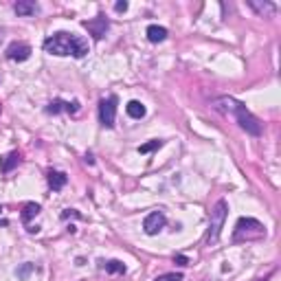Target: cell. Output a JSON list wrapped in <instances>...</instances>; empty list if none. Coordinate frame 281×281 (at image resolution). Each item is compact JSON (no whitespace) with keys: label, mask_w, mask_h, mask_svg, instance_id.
I'll return each mask as SVG.
<instances>
[{"label":"cell","mask_w":281,"mask_h":281,"mask_svg":"<svg viewBox=\"0 0 281 281\" xmlns=\"http://www.w3.org/2000/svg\"><path fill=\"white\" fill-rule=\"evenodd\" d=\"M44 51L51 55H57V57H66V55H73V57H84L88 55V40L79 38L75 33H66V31H60V33H53L44 40Z\"/></svg>","instance_id":"1"},{"label":"cell","mask_w":281,"mask_h":281,"mask_svg":"<svg viewBox=\"0 0 281 281\" xmlns=\"http://www.w3.org/2000/svg\"><path fill=\"white\" fill-rule=\"evenodd\" d=\"M213 108L218 110V112L222 114H233L235 119H238L240 123V128L246 132V134L250 136H260L262 134V123L260 119L250 112V110L244 106V103H240L238 99H233V97H220L213 101Z\"/></svg>","instance_id":"2"},{"label":"cell","mask_w":281,"mask_h":281,"mask_svg":"<svg viewBox=\"0 0 281 281\" xmlns=\"http://www.w3.org/2000/svg\"><path fill=\"white\" fill-rule=\"evenodd\" d=\"M266 235V228L260 220L255 218H240L235 224V233H233V242H253V240H262Z\"/></svg>","instance_id":"3"},{"label":"cell","mask_w":281,"mask_h":281,"mask_svg":"<svg viewBox=\"0 0 281 281\" xmlns=\"http://www.w3.org/2000/svg\"><path fill=\"white\" fill-rule=\"evenodd\" d=\"M226 211H228V204L226 200H218L216 206L211 209V220H209V233H206V244L213 246L218 240H220V233H222V226H224V220H226Z\"/></svg>","instance_id":"4"},{"label":"cell","mask_w":281,"mask_h":281,"mask_svg":"<svg viewBox=\"0 0 281 281\" xmlns=\"http://www.w3.org/2000/svg\"><path fill=\"white\" fill-rule=\"evenodd\" d=\"M116 103L119 99L114 95H110L108 99L99 101V121L103 128H114V119H116Z\"/></svg>","instance_id":"5"},{"label":"cell","mask_w":281,"mask_h":281,"mask_svg":"<svg viewBox=\"0 0 281 281\" xmlns=\"http://www.w3.org/2000/svg\"><path fill=\"white\" fill-rule=\"evenodd\" d=\"M81 27H84L95 40H103L106 38V33H108V29H110V20L106 16H97L92 20H84L81 22Z\"/></svg>","instance_id":"6"},{"label":"cell","mask_w":281,"mask_h":281,"mask_svg":"<svg viewBox=\"0 0 281 281\" xmlns=\"http://www.w3.org/2000/svg\"><path fill=\"white\" fill-rule=\"evenodd\" d=\"M31 53L33 51L27 42H11L7 46V60H11V62H27L31 57Z\"/></svg>","instance_id":"7"},{"label":"cell","mask_w":281,"mask_h":281,"mask_svg":"<svg viewBox=\"0 0 281 281\" xmlns=\"http://www.w3.org/2000/svg\"><path fill=\"white\" fill-rule=\"evenodd\" d=\"M165 224H167L165 213H162V211H152L150 216L145 218L143 228H145V233H147V235H156L158 231H162V228H165Z\"/></svg>","instance_id":"8"},{"label":"cell","mask_w":281,"mask_h":281,"mask_svg":"<svg viewBox=\"0 0 281 281\" xmlns=\"http://www.w3.org/2000/svg\"><path fill=\"white\" fill-rule=\"evenodd\" d=\"M46 112L49 114H60V112H68V114H75L79 112V101H62V99H53L46 106Z\"/></svg>","instance_id":"9"},{"label":"cell","mask_w":281,"mask_h":281,"mask_svg":"<svg viewBox=\"0 0 281 281\" xmlns=\"http://www.w3.org/2000/svg\"><path fill=\"white\" fill-rule=\"evenodd\" d=\"M248 5H250V9H255L257 11V16H262V18H272L277 13V7L268 3V0H248Z\"/></svg>","instance_id":"10"},{"label":"cell","mask_w":281,"mask_h":281,"mask_svg":"<svg viewBox=\"0 0 281 281\" xmlns=\"http://www.w3.org/2000/svg\"><path fill=\"white\" fill-rule=\"evenodd\" d=\"M46 180H49V187L53 191H60L66 187V182H68V176H66L64 172H57V169H51V172L46 174Z\"/></svg>","instance_id":"11"},{"label":"cell","mask_w":281,"mask_h":281,"mask_svg":"<svg viewBox=\"0 0 281 281\" xmlns=\"http://www.w3.org/2000/svg\"><path fill=\"white\" fill-rule=\"evenodd\" d=\"M20 160H22V154H20V152H9L7 156L0 158V172H3V174H9L13 167L20 165Z\"/></svg>","instance_id":"12"},{"label":"cell","mask_w":281,"mask_h":281,"mask_svg":"<svg viewBox=\"0 0 281 281\" xmlns=\"http://www.w3.org/2000/svg\"><path fill=\"white\" fill-rule=\"evenodd\" d=\"M13 9H16L18 16H25V18H29V16H35V13L40 11V7L35 5L33 0H20V3L13 5Z\"/></svg>","instance_id":"13"},{"label":"cell","mask_w":281,"mask_h":281,"mask_svg":"<svg viewBox=\"0 0 281 281\" xmlns=\"http://www.w3.org/2000/svg\"><path fill=\"white\" fill-rule=\"evenodd\" d=\"M40 204H35V202H27L25 206H22V213H20V218H22V224H27L29 226V222H31L33 218H38L40 216Z\"/></svg>","instance_id":"14"},{"label":"cell","mask_w":281,"mask_h":281,"mask_svg":"<svg viewBox=\"0 0 281 281\" xmlns=\"http://www.w3.org/2000/svg\"><path fill=\"white\" fill-rule=\"evenodd\" d=\"M145 33H147V40L154 42V44H158V42H162V40L167 38V29L165 27H158V25H150Z\"/></svg>","instance_id":"15"},{"label":"cell","mask_w":281,"mask_h":281,"mask_svg":"<svg viewBox=\"0 0 281 281\" xmlns=\"http://www.w3.org/2000/svg\"><path fill=\"white\" fill-rule=\"evenodd\" d=\"M125 112H128V116H132V119H143L147 110H145L143 103L134 99V101H130L128 106H125Z\"/></svg>","instance_id":"16"},{"label":"cell","mask_w":281,"mask_h":281,"mask_svg":"<svg viewBox=\"0 0 281 281\" xmlns=\"http://www.w3.org/2000/svg\"><path fill=\"white\" fill-rule=\"evenodd\" d=\"M101 268H106V272H112V275H123L125 264L119 260H110V262H101Z\"/></svg>","instance_id":"17"},{"label":"cell","mask_w":281,"mask_h":281,"mask_svg":"<svg viewBox=\"0 0 281 281\" xmlns=\"http://www.w3.org/2000/svg\"><path fill=\"white\" fill-rule=\"evenodd\" d=\"M35 272V264H22L20 268L16 270V275L20 277V279H29Z\"/></svg>","instance_id":"18"},{"label":"cell","mask_w":281,"mask_h":281,"mask_svg":"<svg viewBox=\"0 0 281 281\" xmlns=\"http://www.w3.org/2000/svg\"><path fill=\"white\" fill-rule=\"evenodd\" d=\"M160 145H162V140H160V138H154V140H150V143L140 145V147H138V154H150V152H154V150H158Z\"/></svg>","instance_id":"19"},{"label":"cell","mask_w":281,"mask_h":281,"mask_svg":"<svg viewBox=\"0 0 281 281\" xmlns=\"http://www.w3.org/2000/svg\"><path fill=\"white\" fill-rule=\"evenodd\" d=\"M154 281H182L180 272H165V275H158Z\"/></svg>","instance_id":"20"},{"label":"cell","mask_w":281,"mask_h":281,"mask_svg":"<svg viewBox=\"0 0 281 281\" xmlns=\"http://www.w3.org/2000/svg\"><path fill=\"white\" fill-rule=\"evenodd\" d=\"M68 218H81V213H77L75 209H66L62 213V220H68Z\"/></svg>","instance_id":"21"},{"label":"cell","mask_w":281,"mask_h":281,"mask_svg":"<svg viewBox=\"0 0 281 281\" xmlns=\"http://www.w3.org/2000/svg\"><path fill=\"white\" fill-rule=\"evenodd\" d=\"M174 262L178 264V266H189V260H187L184 255H176V257H174Z\"/></svg>","instance_id":"22"},{"label":"cell","mask_w":281,"mask_h":281,"mask_svg":"<svg viewBox=\"0 0 281 281\" xmlns=\"http://www.w3.org/2000/svg\"><path fill=\"white\" fill-rule=\"evenodd\" d=\"M114 11H119V13L128 11V3H125V0H123V3H116V5H114Z\"/></svg>","instance_id":"23"},{"label":"cell","mask_w":281,"mask_h":281,"mask_svg":"<svg viewBox=\"0 0 281 281\" xmlns=\"http://www.w3.org/2000/svg\"><path fill=\"white\" fill-rule=\"evenodd\" d=\"M86 162H90V165H92V162H95V158H92V154H86Z\"/></svg>","instance_id":"24"},{"label":"cell","mask_w":281,"mask_h":281,"mask_svg":"<svg viewBox=\"0 0 281 281\" xmlns=\"http://www.w3.org/2000/svg\"><path fill=\"white\" fill-rule=\"evenodd\" d=\"M3 38H5V31H3V29H0V42H3Z\"/></svg>","instance_id":"25"}]
</instances>
